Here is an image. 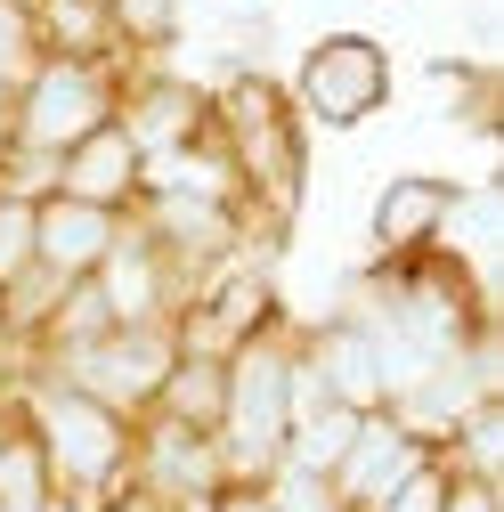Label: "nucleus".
Masks as SVG:
<instances>
[{
	"label": "nucleus",
	"mask_w": 504,
	"mask_h": 512,
	"mask_svg": "<svg viewBox=\"0 0 504 512\" xmlns=\"http://www.w3.org/2000/svg\"><path fill=\"white\" fill-rule=\"evenodd\" d=\"M212 139L244 187V204L269 228H301L309 212V122L285 98V74L244 66V74H212Z\"/></svg>",
	"instance_id": "1"
},
{
	"label": "nucleus",
	"mask_w": 504,
	"mask_h": 512,
	"mask_svg": "<svg viewBox=\"0 0 504 512\" xmlns=\"http://www.w3.org/2000/svg\"><path fill=\"white\" fill-rule=\"evenodd\" d=\"M9 407H17L25 431L41 439L57 496H82V504L98 512L114 488H131V439H139L131 415L98 407L90 391H74V382H57V374H17Z\"/></svg>",
	"instance_id": "2"
},
{
	"label": "nucleus",
	"mask_w": 504,
	"mask_h": 512,
	"mask_svg": "<svg viewBox=\"0 0 504 512\" xmlns=\"http://www.w3.org/2000/svg\"><path fill=\"white\" fill-rule=\"evenodd\" d=\"M285 98H293V114L309 122V131H358V122H374L399 98V66H391V49L374 33L342 25V33H318L293 57Z\"/></svg>",
	"instance_id": "3"
},
{
	"label": "nucleus",
	"mask_w": 504,
	"mask_h": 512,
	"mask_svg": "<svg viewBox=\"0 0 504 512\" xmlns=\"http://www.w3.org/2000/svg\"><path fill=\"white\" fill-rule=\"evenodd\" d=\"M114 98H122V57H41L25 98L0 114V139L25 155H66L98 122H114Z\"/></svg>",
	"instance_id": "4"
},
{
	"label": "nucleus",
	"mask_w": 504,
	"mask_h": 512,
	"mask_svg": "<svg viewBox=\"0 0 504 512\" xmlns=\"http://www.w3.org/2000/svg\"><path fill=\"white\" fill-rule=\"evenodd\" d=\"M171 358H179L171 326H106L98 342H82L66 358H41L33 374H57V382H74V391H90L98 407H114V415L139 423L155 407V391H163Z\"/></svg>",
	"instance_id": "5"
},
{
	"label": "nucleus",
	"mask_w": 504,
	"mask_h": 512,
	"mask_svg": "<svg viewBox=\"0 0 504 512\" xmlns=\"http://www.w3.org/2000/svg\"><path fill=\"white\" fill-rule=\"evenodd\" d=\"M114 122H122V139H131L147 163H155V155H179L187 139L212 131V82L179 74L171 57H155V66H122Z\"/></svg>",
	"instance_id": "6"
},
{
	"label": "nucleus",
	"mask_w": 504,
	"mask_h": 512,
	"mask_svg": "<svg viewBox=\"0 0 504 512\" xmlns=\"http://www.w3.org/2000/svg\"><path fill=\"white\" fill-rule=\"evenodd\" d=\"M431 456H439V447L415 439L391 407L358 415V431H350V447H342V464H334V496H342V512H383Z\"/></svg>",
	"instance_id": "7"
},
{
	"label": "nucleus",
	"mask_w": 504,
	"mask_h": 512,
	"mask_svg": "<svg viewBox=\"0 0 504 512\" xmlns=\"http://www.w3.org/2000/svg\"><path fill=\"white\" fill-rule=\"evenodd\" d=\"M464 196V179L448 171H399L374 187L366 204V261H415V252H431L439 236H448V212Z\"/></svg>",
	"instance_id": "8"
},
{
	"label": "nucleus",
	"mask_w": 504,
	"mask_h": 512,
	"mask_svg": "<svg viewBox=\"0 0 504 512\" xmlns=\"http://www.w3.org/2000/svg\"><path fill=\"white\" fill-rule=\"evenodd\" d=\"M90 285H98V301H106L114 326H171L179 301H187V269L139 236V220H122V236H114V252L98 261Z\"/></svg>",
	"instance_id": "9"
},
{
	"label": "nucleus",
	"mask_w": 504,
	"mask_h": 512,
	"mask_svg": "<svg viewBox=\"0 0 504 512\" xmlns=\"http://www.w3.org/2000/svg\"><path fill=\"white\" fill-rule=\"evenodd\" d=\"M301 366L318 374V391L350 415H374L383 407V358H374V334L342 309H318L301 317Z\"/></svg>",
	"instance_id": "10"
},
{
	"label": "nucleus",
	"mask_w": 504,
	"mask_h": 512,
	"mask_svg": "<svg viewBox=\"0 0 504 512\" xmlns=\"http://www.w3.org/2000/svg\"><path fill=\"white\" fill-rule=\"evenodd\" d=\"M57 196L98 204V212H131L147 196V155L122 139V122H98L90 139H74L57 155Z\"/></svg>",
	"instance_id": "11"
},
{
	"label": "nucleus",
	"mask_w": 504,
	"mask_h": 512,
	"mask_svg": "<svg viewBox=\"0 0 504 512\" xmlns=\"http://www.w3.org/2000/svg\"><path fill=\"white\" fill-rule=\"evenodd\" d=\"M122 220L131 212H98V204H74V196H49L33 204V261L41 269H57V277H98V261L114 252V236H122Z\"/></svg>",
	"instance_id": "12"
},
{
	"label": "nucleus",
	"mask_w": 504,
	"mask_h": 512,
	"mask_svg": "<svg viewBox=\"0 0 504 512\" xmlns=\"http://www.w3.org/2000/svg\"><path fill=\"white\" fill-rule=\"evenodd\" d=\"M423 98H431L439 122L472 131L480 147L496 139V98H504V82H496V66H480V57H431V66H423Z\"/></svg>",
	"instance_id": "13"
},
{
	"label": "nucleus",
	"mask_w": 504,
	"mask_h": 512,
	"mask_svg": "<svg viewBox=\"0 0 504 512\" xmlns=\"http://www.w3.org/2000/svg\"><path fill=\"white\" fill-rule=\"evenodd\" d=\"M98 17L114 33V57L122 66H155L187 41V0H98Z\"/></svg>",
	"instance_id": "14"
},
{
	"label": "nucleus",
	"mask_w": 504,
	"mask_h": 512,
	"mask_svg": "<svg viewBox=\"0 0 504 512\" xmlns=\"http://www.w3.org/2000/svg\"><path fill=\"white\" fill-rule=\"evenodd\" d=\"M220 407H228V358H187L179 350L147 415H163L179 431H220Z\"/></svg>",
	"instance_id": "15"
},
{
	"label": "nucleus",
	"mask_w": 504,
	"mask_h": 512,
	"mask_svg": "<svg viewBox=\"0 0 504 512\" xmlns=\"http://www.w3.org/2000/svg\"><path fill=\"white\" fill-rule=\"evenodd\" d=\"M439 464L504 488V399H472L448 431H439Z\"/></svg>",
	"instance_id": "16"
},
{
	"label": "nucleus",
	"mask_w": 504,
	"mask_h": 512,
	"mask_svg": "<svg viewBox=\"0 0 504 512\" xmlns=\"http://www.w3.org/2000/svg\"><path fill=\"white\" fill-rule=\"evenodd\" d=\"M33 33H41L49 57H114L98 0H33Z\"/></svg>",
	"instance_id": "17"
},
{
	"label": "nucleus",
	"mask_w": 504,
	"mask_h": 512,
	"mask_svg": "<svg viewBox=\"0 0 504 512\" xmlns=\"http://www.w3.org/2000/svg\"><path fill=\"white\" fill-rule=\"evenodd\" d=\"M57 496V480H49V456H41V439L25 431V415L0 431V512H41Z\"/></svg>",
	"instance_id": "18"
},
{
	"label": "nucleus",
	"mask_w": 504,
	"mask_h": 512,
	"mask_svg": "<svg viewBox=\"0 0 504 512\" xmlns=\"http://www.w3.org/2000/svg\"><path fill=\"white\" fill-rule=\"evenodd\" d=\"M350 431H358V415H350V407H309V415H293V423H285V464L326 472V480H334Z\"/></svg>",
	"instance_id": "19"
},
{
	"label": "nucleus",
	"mask_w": 504,
	"mask_h": 512,
	"mask_svg": "<svg viewBox=\"0 0 504 512\" xmlns=\"http://www.w3.org/2000/svg\"><path fill=\"white\" fill-rule=\"evenodd\" d=\"M41 33H33V0H0V114L25 98V82L41 74Z\"/></svg>",
	"instance_id": "20"
},
{
	"label": "nucleus",
	"mask_w": 504,
	"mask_h": 512,
	"mask_svg": "<svg viewBox=\"0 0 504 512\" xmlns=\"http://www.w3.org/2000/svg\"><path fill=\"white\" fill-rule=\"evenodd\" d=\"M261 496H269V512H342V496H334L326 472H301V464H285V456H277V472L261 480Z\"/></svg>",
	"instance_id": "21"
},
{
	"label": "nucleus",
	"mask_w": 504,
	"mask_h": 512,
	"mask_svg": "<svg viewBox=\"0 0 504 512\" xmlns=\"http://www.w3.org/2000/svg\"><path fill=\"white\" fill-rule=\"evenodd\" d=\"M25 269H33V204L0 196V285H17Z\"/></svg>",
	"instance_id": "22"
},
{
	"label": "nucleus",
	"mask_w": 504,
	"mask_h": 512,
	"mask_svg": "<svg viewBox=\"0 0 504 512\" xmlns=\"http://www.w3.org/2000/svg\"><path fill=\"white\" fill-rule=\"evenodd\" d=\"M439 512H504V488L472 472H439Z\"/></svg>",
	"instance_id": "23"
},
{
	"label": "nucleus",
	"mask_w": 504,
	"mask_h": 512,
	"mask_svg": "<svg viewBox=\"0 0 504 512\" xmlns=\"http://www.w3.org/2000/svg\"><path fill=\"white\" fill-rule=\"evenodd\" d=\"M439 472H448V464L431 456V464H423V472H415V480H407V488H399L383 512H439Z\"/></svg>",
	"instance_id": "24"
},
{
	"label": "nucleus",
	"mask_w": 504,
	"mask_h": 512,
	"mask_svg": "<svg viewBox=\"0 0 504 512\" xmlns=\"http://www.w3.org/2000/svg\"><path fill=\"white\" fill-rule=\"evenodd\" d=\"M212 512H269V496H261V480H228L212 496Z\"/></svg>",
	"instance_id": "25"
},
{
	"label": "nucleus",
	"mask_w": 504,
	"mask_h": 512,
	"mask_svg": "<svg viewBox=\"0 0 504 512\" xmlns=\"http://www.w3.org/2000/svg\"><path fill=\"white\" fill-rule=\"evenodd\" d=\"M98 512H171V504H163V496H147V488H114Z\"/></svg>",
	"instance_id": "26"
},
{
	"label": "nucleus",
	"mask_w": 504,
	"mask_h": 512,
	"mask_svg": "<svg viewBox=\"0 0 504 512\" xmlns=\"http://www.w3.org/2000/svg\"><path fill=\"white\" fill-rule=\"evenodd\" d=\"M17 391V358H9V342H0V399Z\"/></svg>",
	"instance_id": "27"
},
{
	"label": "nucleus",
	"mask_w": 504,
	"mask_h": 512,
	"mask_svg": "<svg viewBox=\"0 0 504 512\" xmlns=\"http://www.w3.org/2000/svg\"><path fill=\"white\" fill-rule=\"evenodd\" d=\"M41 512H90V504H82V496H49Z\"/></svg>",
	"instance_id": "28"
},
{
	"label": "nucleus",
	"mask_w": 504,
	"mask_h": 512,
	"mask_svg": "<svg viewBox=\"0 0 504 512\" xmlns=\"http://www.w3.org/2000/svg\"><path fill=\"white\" fill-rule=\"evenodd\" d=\"M9 423H17V407H9V399H0V431H9Z\"/></svg>",
	"instance_id": "29"
}]
</instances>
